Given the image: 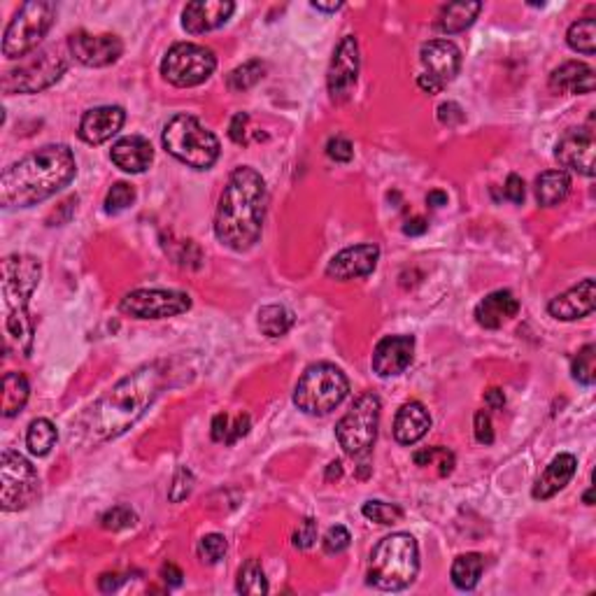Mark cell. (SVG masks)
<instances>
[{
	"instance_id": "cell-8",
	"label": "cell",
	"mask_w": 596,
	"mask_h": 596,
	"mask_svg": "<svg viewBox=\"0 0 596 596\" xmlns=\"http://www.w3.org/2000/svg\"><path fill=\"white\" fill-rule=\"evenodd\" d=\"M56 17V5L47 0H31L19 7V12L7 23L5 35H3V54L7 59H19L23 61L26 56L33 54L38 45L50 33L51 23Z\"/></svg>"
},
{
	"instance_id": "cell-50",
	"label": "cell",
	"mask_w": 596,
	"mask_h": 596,
	"mask_svg": "<svg viewBox=\"0 0 596 596\" xmlns=\"http://www.w3.org/2000/svg\"><path fill=\"white\" fill-rule=\"evenodd\" d=\"M438 119L445 126H457V124L463 122V110L457 105V103H443L438 107Z\"/></svg>"
},
{
	"instance_id": "cell-7",
	"label": "cell",
	"mask_w": 596,
	"mask_h": 596,
	"mask_svg": "<svg viewBox=\"0 0 596 596\" xmlns=\"http://www.w3.org/2000/svg\"><path fill=\"white\" fill-rule=\"evenodd\" d=\"M350 394V380L334 363H312L294 390V403L306 415H329Z\"/></svg>"
},
{
	"instance_id": "cell-37",
	"label": "cell",
	"mask_w": 596,
	"mask_h": 596,
	"mask_svg": "<svg viewBox=\"0 0 596 596\" xmlns=\"http://www.w3.org/2000/svg\"><path fill=\"white\" fill-rule=\"evenodd\" d=\"M413 462L417 466H438V473L445 478L454 471V454L447 447H426L413 454Z\"/></svg>"
},
{
	"instance_id": "cell-48",
	"label": "cell",
	"mask_w": 596,
	"mask_h": 596,
	"mask_svg": "<svg viewBox=\"0 0 596 596\" xmlns=\"http://www.w3.org/2000/svg\"><path fill=\"white\" fill-rule=\"evenodd\" d=\"M503 196H506L510 203H522L524 196H527V189H524V179L519 175H508L506 187H503Z\"/></svg>"
},
{
	"instance_id": "cell-49",
	"label": "cell",
	"mask_w": 596,
	"mask_h": 596,
	"mask_svg": "<svg viewBox=\"0 0 596 596\" xmlns=\"http://www.w3.org/2000/svg\"><path fill=\"white\" fill-rule=\"evenodd\" d=\"M247 122H250V117H247L245 112H238L229 126L231 140L238 142V145H247Z\"/></svg>"
},
{
	"instance_id": "cell-53",
	"label": "cell",
	"mask_w": 596,
	"mask_h": 596,
	"mask_svg": "<svg viewBox=\"0 0 596 596\" xmlns=\"http://www.w3.org/2000/svg\"><path fill=\"white\" fill-rule=\"evenodd\" d=\"M161 578H163V582H166L168 587H179V585H182L184 573L178 569V566H175V564L168 562V564H163V566H161Z\"/></svg>"
},
{
	"instance_id": "cell-30",
	"label": "cell",
	"mask_w": 596,
	"mask_h": 596,
	"mask_svg": "<svg viewBox=\"0 0 596 596\" xmlns=\"http://www.w3.org/2000/svg\"><path fill=\"white\" fill-rule=\"evenodd\" d=\"M28 394H31V387H28V380L23 373H7L3 378V417H17L23 410L28 401Z\"/></svg>"
},
{
	"instance_id": "cell-18",
	"label": "cell",
	"mask_w": 596,
	"mask_h": 596,
	"mask_svg": "<svg viewBox=\"0 0 596 596\" xmlns=\"http://www.w3.org/2000/svg\"><path fill=\"white\" fill-rule=\"evenodd\" d=\"M415 354L413 335H387L373 350V373L380 378H394L401 375Z\"/></svg>"
},
{
	"instance_id": "cell-54",
	"label": "cell",
	"mask_w": 596,
	"mask_h": 596,
	"mask_svg": "<svg viewBox=\"0 0 596 596\" xmlns=\"http://www.w3.org/2000/svg\"><path fill=\"white\" fill-rule=\"evenodd\" d=\"M485 406L491 410H501L506 406V394L499 387H491L490 391H485Z\"/></svg>"
},
{
	"instance_id": "cell-34",
	"label": "cell",
	"mask_w": 596,
	"mask_h": 596,
	"mask_svg": "<svg viewBox=\"0 0 596 596\" xmlns=\"http://www.w3.org/2000/svg\"><path fill=\"white\" fill-rule=\"evenodd\" d=\"M566 42L573 51H580L585 56H594L596 51V19L585 17L571 23L569 33H566Z\"/></svg>"
},
{
	"instance_id": "cell-58",
	"label": "cell",
	"mask_w": 596,
	"mask_h": 596,
	"mask_svg": "<svg viewBox=\"0 0 596 596\" xmlns=\"http://www.w3.org/2000/svg\"><path fill=\"white\" fill-rule=\"evenodd\" d=\"M324 478L329 480V482H331V480H340V478H343V463H340V462H331L329 468H326V475H324Z\"/></svg>"
},
{
	"instance_id": "cell-26",
	"label": "cell",
	"mask_w": 596,
	"mask_h": 596,
	"mask_svg": "<svg viewBox=\"0 0 596 596\" xmlns=\"http://www.w3.org/2000/svg\"><path fill=\"white\" fill-rule=\"evenodd\" d=\"M575 468H578V462H575L573 454H559V457L552 459L541 478H538V482L534 485V491H531L534 499L546 501V499H552L557 491H562L573 480Z\"/></svg>"
},
{
	"instance_id": "cell-3",
	"label": "cell",
	"mask_w": 596,
	"mask_h": 596,
	"mask_svg": "<svg viewBox=\"0 0 596 596\" xmlns=\"http://www.w3.org/2000/svg\"><path fill=\"white\" fill-rule=\"evenodd\" d=\"M268 191L261 173L240 166L231 173L219 198L215 215V235L234 252H245L257 245L266 219Z\"/></svg>"
},
{
	"instance_id": "cell-45",
	"label": "cell",
	"mask_w": 596,
	"mask_h": 596,
	"mask_svg": "<svg viewBox=\"0 0 596 596\" xmlns=\"http://www.w3.org/2000/svg\"><path fill=\"white\" fill-rule=\"evenodd\" d=\"M326 154H329V159H334V161L347 163L352 161V156H354V147H352V142L347 138L335 135V138H331L329 142H326Z\"/></svg>"
},
{
	"instance_id": "cell-55",
	"label": "cell",
	"mask_w": 596,
	"mask_h": 596,
	"mask_svg": "<svg viewBox=\"0 0 596 596\" xmlns=\"http://www.w3.org/2000/svg\"><path fill=\"white\" fill-rule=\"evenodd\" d=\"M426 229H429V224H426V219L422 217H413L403 224V234L406 235H422L426 234Z\"/></svg>"
},
{
	"instance_id": "cell-29",
	"label": "cell",
	"mask_w": 596,
	"mask_h": 596,
	"mask_svg": "<svg viewBox=\"0 0 596 596\" xmlns=\"http://www.w3.org/2000/svg\"><path fill=\"white\" fill-rule=\"evenodd\" d=\"M480 10H482V3H452L441 10L436 28L445 35L462 33L478 19Z\"/></svg>"
},
{
	"instance_id": "cell-42",
	"label": "cell",
	"mask_w": 596,
	"mask_h": 596,
	"mask_svg": "<svg viewBox=\"0 0 596 596\" xmlns=\"http://www.w3.org/2000/svg\"><path fill=\"white\" fill-rule=\"evenodd\" d=\"M226 538L222 534H207L198 541V557L203 564H217L226 555Z\"/></svg>"
},
{
	"instance_id": "cell-13",
	"label": "cell",
	"mask_w": 596,
	"mask_h": 596,
	"mask_svg": "<svg viewBox=\"0 0 596 596\" xmlns=\"http://www.w3.org/2000/svg\"><path fill=\"white\" fill-rule=\"evenodd\" d=\"M191 307V296L173 289H135L124 296L119 310L133 319L178 317Z\"/></svg>"
},
{
	"instance_id": "cell-9",
	"label": "cell",
	"mask_w": 596,
	"mask_h": 596,
	"mask_svg": "<svg viewBox=\"0 0 596 596\" xmlns=\"http://www.w3.org/2000/svg\"><path fill=\"white\" fill-rule=\"evenodd\" d=\"M378 426L380 399L373 391H368V394H362L357 401L352 403L345 417L340 419L338 426H335V436H338V443L345 450V454L363 457L371 452L375 438H378Z\"/></svg>"
},
{
	"instance_id": "cell-52",
	"label": "cell",
	"mask_w": 596,
	"mask_h": 596,
	"mask_svg": "<svg viewBox=\"0 0 596 596\" xmlns=\"http://www.w3.org/2000/svg\"><path fill=\"white\" fill-rule=\"evenodd\" d=\"M250 431V415H243L240 413L238 417L231 422V429H229V441H226V445H234L238 438H243V436Z\"/></svg>"
},
{
	"instance_id": "cell-43",
	"label": "cell",
	"mask_w": 596,
	"mask_h": 596,
	"mask_svg": "<svg viewBox=\"0 0 596 596\" xmlns=\"http://www.w3.org/2000/svg\"><path fill=\"white\" fill-rule=\"evenodd\" d=\"M194 473H191L189 468L179 466L178 471H175V478H173V485H170V490H168V499L173 503H182L184 499H189L191 490H194Z\"/></svg>"
},
{
	"instance_id": "cell-46",
	"label": "cell",
	"mask_w": 596,
	"mask_h": 596,
	"mask_svg": "<svg viewBox=\"0 0 596 596\" xmlns=\"http://www.w3.org/2000/svg\"><path fill=\"white\" fill-rule=\"evenodd\" d=\"M315 541H317V522L312 518H306L298 524V529H296L294 546L298 550H307V547L315 546Z\"/></svg>"
},
{
	"instance_id": "cell-27",
	"label": "cell",
	"mask_w": 596,
	"mask_h": 596,
	"mask_svg": "<svg viewBox=\"0 0 596 596\" xmlns=\"http://www.w3.org/2000/svg\"><path fill=\"white\" fill-rule=\"evenodd\" d=\"M550 89L555 94H591L594 91V70L587 63H562L552 70Z\"/></svg>"
},
{
	"instance_id": "cell-60",
	"label": "cell",
	"mask_w": 596,
	"mask_h": 596,
	"mask_svg": "<svg viewBox=\"0 0 596 596\" xmlns=\"http://www.w3.org/2000/svg\"><path fill=\"white\" fill-rule=\"evenodd\" d=\"M585 503H587V506H591V490L585 494Z\"/></svg>"
},
{
	"instance_id": "cell-31",
	"label": "cell",
	"mask_w": 596,
	"mask_h": 596,
	"mask_svg": "<svg viewBox=\"0 0 596 596\" xmlns=\"http://www.w3.org/2000/svg\"><path fill=\"white\" fill-rule=\"evenodd\" d=\"M482 571H485V559L478 552H468L462 557L454 559L452 564V582L454 587L462 591H471L478 587L480 578H482Z\"/></svg>"
},
{
	"instance_id": "cell-38",
	"label": "cell",
	"mask_w": 596,
	"mask_h": 596,
	"mask_svg": "<svg viewBox=\"0 0 596 596\" xmlns=\"http://www.w3.org/2000/svg\"><path fill=\"white\" fill-rule=\"evenodd\" d=\"M571 373L578 380L580 385H594L596 380V347L585 345L575 354L573 363H571Z\"/></svg>"
},
{
	"instance_id": "cell-35",
	"label": "cell",
	"mask_w": 596,
	"mask_h": 596,
	"mask_svg": "<svg viewBox=\"0 0 596 596\" xmlns=\"http://www.w3.org/2000/svg\"><path fill=\"white\" fill-rule=\"evenodd\" d=\"M235 590L240 594H266L268 580L259 559H247L243 564V569L238 571V585H235Z\"/></svg>"
},
{
	"instance_id": "cell-56",
	"label": "cell",
	"mask_w": 596,
	"mask_h": 596,
	"mask_svg": "<svg viewBox=\"0 0 596 596\" xmlns=\"http://www.w3.org/2000/svg\"><path fill=\"white\" fill-rule=\"evenodd\" d=\"M122 582H124V578L119 573H103L101 578H98V587H101V591L119 590Z\"/></svg>"
},
{
	"instance_id": "cell-24",
	"label": "cell",
	"mask_w": 596,
	"mask_h": 596,
	"mask_svg": "<svg viewBox=\"0 0 596 596\" xmlns=\"http://www.w3.org/2000/svg\"><path fill=\"white\" fill-rule=\"evenodd\" d=\"M431 429L429 410L419 401H408L399 408L394 419V438L401 445H415Z\"/></svg>"
},
{
	"instance_id": "cell-28",
	"label": "cell",
	"mask_w": 596,
	"mask_h": 596,
	"mask_svg": "<svg viewBox=\"0 0 596 596\" xmlns=\"http://www.w3.org/2000/svg\"><path fill=\"white\" fill-rule=\"evenodd\" d=\"M571 191V175L566 170H546L536 179V201L541 207L559 206Z\"/></svg>"
},
{
	"instance_id": "cell-41",
	"label": "cell",
	"mask_w": 596,
	"mask_h": 596,
	"mask_svg": "<svg viewBox=\"0 0 596 596\" xmlns=\"http://www.w3.org/2000/svg\"><path fill=\"white\" fill-rule=\"evenodd\" d=\"M135 522H138V515H135L129 506L110 508V510H107V513L101 518L103 529H107V531L131 529Z\"/></svg>"
},
{
	"instance_id": "cell-25",
	"label": "cell",
	"mask_w": 596,
	"mask_h": 596,
	"mask_svg": "<svg viewBox=\"0 0 596 596\" xmlns=\"http://www.w3.org/2000/svg\"><path fill=\"white\" fill-rule=\"evenodd\" d=\"M519 312V301L515 298L513 291L499 289L491 291L490 296H485L482 301L475 307V319H478L480 326L485 329H499L503 326V322L513 319Z\"/></svg>"
},
{
	"instance_id": "cell-11",
	"label": "cell",
	"mask_w": 596,
	"mask_h": 596,
	"mask_svg": "<svg viewBox=\"0 0 596 596\" xmlns=\"http://www.w3.org/2000/svg\"><path fill=\"white\" fill-rule=\"evenodd\" d=\"M217 68V56L210 47L196 42H178L166 51L161 61V75L166 82L179 89H189L206 82Z\"/></svg>"
},
{
	"instance_id": "cell-1",
	"label": "cell",
	"mask_w": 596,
	"mask_h": 596,
	"mask_svg": "<svg viewBox=\"0 0 596 596\" xmlns=\"http://www.w3.org/2000/svg\"><path fill=\"white\" fill-rule=\"evenodd\" d=\"M166 385V366L161 362L145 363L98 399L82 417L84 434L91 441L105 443L129 431L147 408L156 401Z\"/></svg>"
},
{
	"instance_id": "cell-36",
	"label": "cell",
	"mask_w": 596,
	"mask_h": 596,
	"mask_svg": "<svg viewBox=\"0 0 596 596\" xmlns=\"http://www.w3.org/2000/svg\"><path fill=\"white\" fill-rule=\"evenodd\" d=\"M263 75H266V63L254 59V61H247L235 68V70H231L229 78H226V87L231 91H247L254 84L261 82Z\"/></svg>"
},
{
	"instance_id": "cell-16",
	"label": "cell",
	"mask_w": 596,
	"mask_h": 596,
	"mask_svg": "<svg viewBox=\"0 0 596 596\" xmlns=\"http://www.w3.org/2000/svg\"><path fill=\"white\" fill-rule=\"evenodd\" d=\"M594 151L596 142L591 131L587 129H569L559 138L555 156L566 170L591 178L594 175Z\"/></svg>"
},
{
	"instance_id": "cell-5",
	"label": "cell",
	"mask_w": 596,
	"mask_h": 596,
	"mask_svg": "<svg viewBox=\"0 0 596 596\" xmlns=\"http://www.w3.org/2000/svg\"><path fill=\"white\" fill-rule=\"evenodd\" d=\"M419 573V547L410 534H391L375 546L368 562V582L378 590L399 591L415 582Z\"/></svg>"
},
{
	"instance_id": "cell-59",
	"label": "cell",
	"mask_w": 596,
	"mask_h": 596,
	"mask_svg": "<svg viewBox=\"0 0 596 596\" xmlns=\"http://www.w3.org/2000/svg\"><path fill=\"white\" fill-rule=\"evenodd\" d=\"M312 7H315V10H319V12H335V10H340V7H343V3H322V0H315V3H312Z\"/></svg>"
},
{
	"instance_id": "cell-14",
	"label": "cell",
	"mask_w": 596,
	"mask_h": 596,
	"mask_svg": "<svg viewBox=\"0 0 596 596\" xmlns=\"http://www.w3.org/2000/svg\"><path fill=\"white\" fill-rule=\"evenodd\" d=\"M359 79V45L354 35H345L340 40V45L335 47L334 59H331L329 75H326V84H329V94L334 103L350 101L352 91L357 87Z\"/></svg>"
},
{
	"instance_id": "cell-44",
	"label": "cell",
	"mask_w": 596,
	"mask_h": 596,
	"mask_svg": "<svg viewBox=\"0 0 596 596\" xmlns=\"http://www.w3.org/2000/svg\"><path fill=\"white\" fill-rule=\"evenodd\" d=\"M350 541H352L350 531H347L345 527L335 524V527H331V529L326 531L322 546L326 555H340V552H345L347 547H350Z\"/></svg>"
},
{
	"instance_id": "cell-39",
	"label": "cell",
	"mask_w": 596,
	"mask_h": 596,
	"mask_svg": "<svg viewBox=\"0 0 596 596\" xmlns=\"http://www.w3.org/2000/svg\"><path fill=\"white\" fill-rule=\"evenodd\" d=\"M133 201H135L133 184L129 182L112 184V189L107 191L105 196V212L107 215H119V212H124L126 207L133 206Z\"/></svg>"
},
{
	"instance_id": "cell-33",
	"label": "cell",
	"mask_w": 596,
	"mask_h": 596,
	"mask_svg": "<svg viewBox=\"0 0 596 596\" xmlns=\"http://www.w3.org/2000/svg\"><path fill=\"white\" fill-rule=\"evenodd\" d=\"M294 326V312L285 306H263L259 310V329L268 338H280Z\"/></svg>"
},
{
	"instance_id": "cell-17",
	"label": "cell",
	"mask_w": 596,
	"mask_h": 596,
	"mask_svg": "<svg viewBox=\"0 0 596 596\" xmlns=\"http://www.w3.org/2000/svg\"><path fill=\"white\" fill-rule=\"evenodd\" d=\"M419 59L424 63V75L438 82L445 89L452 79L457 78L462 68V51L450 40H429L419 50Z\"/></svg>"
},
{
	"instance_id": "cell-10",
	"label": "cell",
	"mask_w": 596,
	"mask_h": 596,
	"mask_svg": "<svg viewBox=\"0 0 596 596\" xmlns=\"http://www.w3.org/2000/svg\"><path fill=\"white\" fill-rule=\"evenodd\" d=\"M68 70L66 56L59 50H42L19 61V68L3 75L5 94H38L50 89Z\"/></svg>"
},
{
	"instance_id": "cell-51",
	"label": "cell",
	"mask_w": 596,
	"mask_h": 596,
	"mask_svg": "<svg viewBox=\"0 0 596 596\" xmlns=\"http://www.w3.org/2000/svg\"><path fill=\"white\" fill-rule=\"evenodd\" d=\"M229 429H231V417L229 415H215L212 419V441L215 443H226L229 441Z\"/></svg>"
},
{
	"instance_id": "cell-2",
	"label": "cell",
	"mask_w": 596,
	"mask_h": 596,
	"mask_svg": "<svg viewBox=\"0 0 596 596\" xmlns=\"http://www.w3.org/2000/svg\"><path fill=\"white\" fill-rule=\"evenodd\" d=\"M78 163L70 147L45 145L12 163L0 175V206L31 207L47 201L73 182Z\"/></svg>"
},
{
	"instance_id": "cell-40",
	"label": "cell",
	"mask_w": 596,
	"mask_h": 596,
	"mask_svg": "<svg viewBox=\"0 0 596 596\" xmlns=\"http://www.w3.org/2000/svg\"><path fill=\"white\" fill-rule=\"evenodd\" d=\"M363 518H368L371 522H378V524H396L401 522L403 518V510L399 506H394V503H385V501H368L363 503L362 508Z\"/></svg>"
},
{
	"instance_id": "cell-23",
	"label": "cell",
	"mask_w": 596,
	"mask_h": 596,
	"mask_svg": "<svg viewBox=\"0 0 596 596\" xmlns=\"http://www.w3.org/2000/svg\"><path fill=\"white\" fill-rule=\"evenodd\" d=\"M110 159L124 173H145L154 161V150L150 140L142 135H126L112 145Z\"/></svg>"
},
{
	"instance_id": "cell-12",
	"label": "cell",
	"mask_w": 596,
	"mask_h": 596,
	"mask_svg": "<svg viewBox=\"0 0 596 596\" xmlns=\"http://www.w3.org/2000/svg\"><path fill=\"white\" fill-rule=\"evenodd\" d=\"M40 496V478L33 463L14 450L3 452L0 459V503L3 510H23Z\"/></svg>"
},
{
	"instance_id": "cell-21",
	"label": "cell",
	"mask_w": 596,
	"mask_h": 596,
	"mask_svg": "<svg viewBox=\"0 0 596 596\" xmlns=\"http://www.w3.org/2000/svg\"><path fill=\"white\" fill-rule=\"evenodd\" d=\"M594 307L596 285L591 278L582 280L580 285L571 287L569 291L555 296V298L547 303V312H550L555 319H562V322H573V319L587 317V315L594 312Z\"/></svg>"
},
{
	"instance_id": "cell-20",
	"label": "cell",
	"mask_w": 596,
	"mask_h": 596,
	"mask_svg": "<svg viewBox=\"0 0 596 596\" xmlns=\"http://www.w3.org/2000/svg\"><path fill=\"white\" fill-rule=\"evenodd\" d=\"M234 10L235 5L229 0H194L182 10V26L191 35L210 33L229 22Z\"/></svg>"
},
{
	"instance_id": "cell-4",
	"label": "cell",
	"mask_w": 596,
	"mask_h": 596,
	"mask_svg": "<svg viewBox=\"0 0 596 596\" xmlns=\"http://www.w3.org/2000/svg\"><path fill=\"white\" fill-rule=\"evenodd\" d=\"M42 266L35 257L28 254H12L3 259V310H5V343L14 347L19 354L28 357L33 350V319L28 315L31 296L38 289Z\"/></svg>"
},
{
	"instance_id": "cell-19",
	"label": "cell",
	"mask_w": 596,
	"mask_h": 596,
	"mask_svg": "<svg viewBox=\"0 0 596 596\" xmlns=\"http://www.w3.org/2000/svg\"><path fill=\"white\" fill-rule=\"evenodd\" d=\"M380 259V247L378 245H354L347 250L338 252L326 266V278L331 280H357L366 278L375 270Z\"/></svg>"
},
{
	"instance_id": "cell-22",
	"label": "cell",
	"mask_w": 596,
	"mask_h": 596,
	"mask_svg": "<svg viewBox=\"0 0 596 596\" xmlns=\"http://www.w3.org/2000/svg\"><path fill=\"white\" fill-rule=\"evenodd\" d=\"M126 122V112L119 105H101L94 110L84 112L79 122V138L87 145H103L112 135H117Z\"/></svg>"
},
{
	"instance_id": "cell-15",
	"label": "cell",
	"mask_w": 596,
	"mask_h": 596,
	"mask_svg": "<svg viewBox=\"0 0 596 596\" xmlns=\"http://www.w3.org/2000/svg\"><path fill=\"white\" fill-rule=\"evenodd\" d=\"M68 50L82 66L103 68L117 61L124 45L117 35H91L79 31L68 38Z\"/></svg>"
},
{
	"instance_id": "cell-57",
	"label": "cell",
	"mask_w": 596,
	"mask_h": 596,
	"mask_svg": "<svg viewBox=\"0 0 596 596\" xmlns=\"http://www.w3.org/2000/svg\"><path fill=\"white\" fill-rule=\"evenodd\" d=\"M426 203H429L431 207L447 206V194L445 191H429V196H426Z\"/></svg>"
},
{
	"instance_id": "cell-6",
	"label": "cell",
	"mask_w": 596,
	"mask_h": 596,
	"mask_svg": "<svg viewBox=\"0 0 596 596\" xmlns=\"http://www.w3.org/2000/svg\"><path fill=\"white\" fill-rule=\"evenodd\" d=\"M161 142L170 156H175L184 166L194 170H207L219 159L217 135L207 131L201 122L191 115H178L163 126Z\"/></svg>"
},
{
	"instance_id": "cell-47",
	"label": "cell",
	"mask_w": 596,
	"mask_h": 596,
	"mask_svg": "<svg viewBox=\"0 0 596 596\" xmlns=\"http://www.w3.org/2000/svg\"><path fill=\"white\" fill-rule=\"evenodd\" d=\"M473 424H475V441H478L480 445H491V443H494V426H491L490 415H487L485 410H478Z\"/></svg>"
},
{
	"instance_id": "cell-32",
	"label": "cell",
	"mask_w": 596,
	"mask_h": 596,
	"mask_svg": "<svg viewBox=\"0 0 596 596\" xmlns=\"http://www.w3.org/2000/svg\"><path fill=\"white\" fill-rule=\"evenodd\" d=\"M56 441H59V431H56V426L50 422V419L40 417L31 422L26 434V445L28 450H31V454H35V457H45V454H50L51 452V447L56 445Z\"/></svg>"
}]
</instances>
